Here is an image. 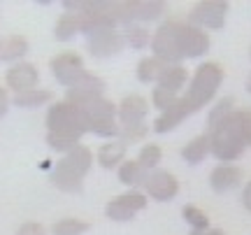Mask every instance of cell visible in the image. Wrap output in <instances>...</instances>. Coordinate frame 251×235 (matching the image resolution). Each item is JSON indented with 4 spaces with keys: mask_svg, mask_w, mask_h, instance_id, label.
Returning a JSON list of instances; mask_svg holds the SVG:
<instances>
[{
    "mask_svg": "<svg viewBox=\"0 0 251 235\" xmlns=\"http://www.w3.org/2000/svg\"><path fill=\"white\" fill-rule=\"evenodd\" d=\"M247 89H249V93H251V77H249V81H247Z\"/></svg>",
    "mask_w": 251,
    "mask_h": 235,
    "instance_id": "cell-31",
    "label": "cell"
},
{
    "mask_svg": "<svg viewBox=\"0 0 251 235\" xmlns=\"http://www.w3.org/2000/svg\"><path fill=\"white\" fill-rule=\"evenodd\" d=\"M153 103H156V107L158 109H168L177 103V96L170 93V91H165V89H156L153 91Z\"/></svg>",
    "mask_w": 251,
    "mask_h": 235,
    "instance_id": "cell-25",
    "label": "cell"
},
{
    "mask_svg": "<svg viewBox=\"0 0 251 235\" xmlns=\"http://www.w3.org/2000/svg\"><path fill=\"white\" fill-rule=\"evenodd\" d=\"M244 205L251 209V184H247V189H244Z\"/></svg>",
    "mask_w": 251,
    "mask_h": 235,
    "instance_id": "cell-29",
    "label": "cell"
},
{
    "mask_svg": "<svg viewBox=\"0 0 251 235\" xmlns=\"http://www.w3.org/2000/svg\"><path fill=\"white\" fill-rule=\"evenodd\" d=\"M28 52L26 40L21 35H14L9 40H2V61H14V58H21V56Z\"/></svg>",
    "mask_w": 251,
    "mask_h": 235,
    "instance_id": "cell-15",
    "label": "cell"
},
{
    "mask_svg": "<svg viewBox=\"0 0 251 235\" xmlns=\"http://www.w3.org/2000/svg\"><path fill=\"white\" fill-rule=\"evenodd\" d=\"M221 79H224V70L216 63L200 65L196 73V79H193V84H191V89L186 93V98H181V100L191 107V112H196L198 107L205 105L207 100H212V96L216 93Z\"/></svg>",
    "mask_w": 251,
    "mask_h": 235,
    "instance_id": "cell-1",
    "label": "cell"
},
{
    "mask_svg": "<svg viewBox=\"0 0 251 235\" xmlns=\"http://www.w3.org/2000/svg\"><path fill=\"white\" fill-rule=\"evenodd\" d=\"M51 70H54L56 79L61 84H68V86H75L77 81L81 79V56L75 54V52H65V54L56 56L51 61Z\"/></svg>",
    "mask_w": 251,
    "mask_h": 235,
    "instance_id": "cell-4",
    "label": "cell"
},
{
    "mask_svg": "<svg viewBox=\"0 0 251 235\" xmlns=\"http://www.w3.org/2000/svg\"><path fill=\"white\" fill-rule=\"evenodd\" d=\"M226 12H228V2H200L191 12V21H193L196 28L198 26L221 28L224 26Z\"/></svg>",
    "mask_w": 251,
    "mask_h": 235,
    "instance_id": "cell-5",
    "label": "cell"
},
{
    "mask_svg": "<svg viewBox=\"0 0 251 235\" xmlns=\"http://www.w3.org/2000/svg\"><path fill=\"white\" fill-rule=\"evenodd\" d=\"M77 137L72 135H65V133H49V145L54 147V149H61V152H70V147H77Z\"/></svg>",
    "mask_w": 251,
    "mask_h": 235,
    "instance_id": "cell-24",
    "label": "cell"
},
{
    "mask_svg": "<svg viewBox=\"0 0 251 235\" xmlns=\"http://www.w3.org/2000/svg\"><path fill=\"white\" fill-rule=\"evenodd\" d=\"M126 37H128V42L133 47H144V42H147V30L140 26H128V30H126Z\"/></svg>",
    "mask_w": 251,
    "mask_h": 235,
    "instance_id": "cell-26",
    "label": "cell"
},
{
    "mask_svg": "<svg viewBox=\"0 0 251 235\" xmlns=\"http://www.w3.org/2000/svg\"><path fill=\"white\" fill-rule=\"evenodd\" d=\"M119 175H121V182H128V184H133V182L140 180V175H144V172H142V165H140V163L126 161L124 165H121Z\"/></svg>",
    "mask_w": 251,
    "mask_h": 235,
    "instance_id": "cell-22",
    "label": "cell"
},
{
    "mask_svg": "<svg viewBox=\"0 0 251 235\" xmlns=\"http://www.w3.org/2000/svg\"><path fill=\"white\" fill-rule=\"evenodd\" d=\"M7 86L14 89L17 93H24V91H33L37 84V70L30 63H17L14 68H9L7 75Z\"/></svg>",
    "mask_w": 251,
    "mask_h": 235,
    "instance_id": "cell-7",
    "label": "cell"
},
{
    "mask_svg": "<svg viewBox=\"0 0 251 235\" xmlns=\"http://www.w3.org/2000/svg\"><path fill=\"white\" fill-rule=\"evenodd\" d=\"M235 119V128L240 137L244 140V145H251V112L249 109H240V112H233Z\"/></svg>",
    "mask_w": 251,
    "mask_h": 235,
    "instance_id": "cell-18",
    "label": "cell"
},
{
    "mask_svg": "<svg viewBox=\"0 0 251 235\" xmlns=\"http://www.w3.org/2000/svg\"><path fill=\"white\" fill-rule=\"evenodd\" d=\"M121 47V37L109 28V30H100L96 35L91 37V52L96 56H107V54H114L119 52Z\"/></svg>",
    "mask_w": 251,
    "mask_h": 235,
    "instance_id": "cell-8",
    "label": "cell"
},
{
    "mask_svg": "<svg viewBox=\"0 0 251 235\" xmlns=\"http://www.w3.org/2000/svg\"><path fill=\"white\" fill-rule=\"evenodd\" d=\"M214 131V137H209V145H212V152L216 154V158H224V161H230V158H237V156L244 152V140L240 137L237 128H235V119L233 114L226 117L219 126L212 128Z\"/></svg>",
    "mask_w": 251,
    "mask_h": 235,
    "instance_id": "cell-2",
    "label": "cell"
},
{
    "mask_svg": "<svg viewBox=\"0 0 251 235\" xmlns=\"http://www.w3.org/2000/svg\"><path fill=\"white\" fill-rule=\"evenodd\" d=\"M77 26H79V19L65 14V17L58 21V26H56V37H58V40H70V37L75 35Z\"/></svg>",
    "mask_w": 251,
    "mask_h": 235,
    "instance_id": "cell-21",
    "label": "cell"
},
{
    "mask_svg": "<svg viewBox=\"0 0 251 235\" xmlns=\"http://www.w3.org/2000/svg\"><path fill=\"white\" fill-rule=\"evenodd\" d=\"M0 61H2V40H0Z\"/></svg>",
    "mask_w": 251,
    "mask_h": 235,
    "instance_id": "cell-30",
    "label": "cell"
},
{
    "mask_svg": "<svg viewBox=\"0 0 251 235\" xmlns=\"http://www.w3.org/2000/svg\"><path fill=\"white\" fill-rule=\"evenodd\" d=\"M179 28L177 24H165V26L156 33L153 40V52L161 56L165 63H175L181 58L179 52Z\"/></svg>",
    "mask_w": 251,
    "mask_h": 235,
    "instance_id": "cell-3",
    "label": "cell"
},
{
    "mask_svg": "<svg viewBox=\"0 0 251 235\" xmlns=\"http://www.w3.org/2000/svg\"><path fill=\"white\" fill-rule=\"evenodd\" d=\"M144 114H147V103L140 96H130L124 100L121 105V117H124L126 126H135V124H142Z\"/></svg>",
    "mask_w": 251,
    "mask_h": 235,
    "instance_id": "cell-11",
    "label": "cell"
},
{
    "mask_svg": "<svg viewBox=\"0 0 251 235\" xmlns=\"http://www.w3.org/2000/svg\"><path fill=\"white\" fill-rule=\"evenodd\" d=\"M147 128L144 124H135V126H126L124 128V142H135L137 137H144Z\"/></svg>",
    "mask_w": 251,
    "mask_h": 235,
    "instance_id": "cell-27",
    "label": "cell"
},
{
    "mask_svg": "<svg viewBox=\"0 0 251 235\" xmlns=\"http://www.w3.org/2000/svg\"><path fill=\"white\" fill-rule=\"evenodd\" d=\"M209 40L196 26H181L179 28V52L181 56H200L207 52Z\"/></svg>",
    "mask_w": 251,
    "mask_h": 235,
    "instance_id": "cell-6",
    "label": "cell"
},
{
    "mask_svg": "<svg viewBox=\"0 0 251 235\" xmlns=\"http://www.w3.org/2000/svg\"><path fill=\"white\" fill-rule=\"evenodd\" d=\"M158 161H161V149H158L156 145H147L142 149V154H140V161L137 163H140L142 168H153Z\"/></svg>",
    "mask_w": 251,
    "mask_h": 235,
    "instance_id": "cell-23",
    "label": "cell"
},
{
    "mask_svg": "<svg viewBox=\"0 0 251 235\" xmlns=\"http://www.w3.org/2000/svg\"><path fill=\"white\" fill-rule=\"evenodd\" d=\"M121 156H124V142H109L100 149V165H105V168H114L119 161H121Z\"/></svg>",
    "mask_w": 251,
    "mask_h": 235,
    "instance_id": "cell-17",
    "label": "cell"
},
{
    "mask_svg": "<svg viewBox=\"0 0 251 235\" xmlns=\"http://www.w3.org/2000/svg\"><path fill=\"white\" fill-rule=\"evenodd\" d=\"M158 81H161V86H158V89H165V91H170V93H177V91L184 86V81H186V70L179 68V65H168V68H163L161 70Z\"/></svg>",
    "mask_w": 251,
    "mask_h": 235,
    "instance_id": "cell-13",
    "label": "cell"
},
{
    "mask_svg": "<svg viewBox=\"0 0 251 235\" xmlns=\"http://www.w3.org/2000/svg\"><path fill=\"white\" fill-rule=\"evenodd\" d=\"M242 180V172L233 168V165H221V168H216L212 172V186L216 191H230L235 189L237 184Z\"/></svg>",
    "mask_w": 251,
    "mask_h": 235,
    "instance_id": "cell-10",
    "label": "cell"
},
{
    "mask_svg": "<svg viewBox=\"0 0 251 235\" xmlns=\"http://www.w3.org/2000/svg\"><path fill=\"white\" fill-rule=\"evenodd\" d=\"M47 100H51V93L49 91H24V93H17V98H14V105L19 107H37V105H42Z\"/></svg>",
    "mask_w": 251,
    "mask_h": 235,
    "instance_id": "cell-16",
    "label": "cell"
},
{
    "mask_svg": "<svg viewBox=\"0 0 251 235\" xmlns=\"http://www.w3.org/2000/svg\"><path fill=\"white\" fill-rule=\"evenodd\" d=\"M163 65L156 61V58H147V61H142L140 63V68H137V77L142 81H151V79H158V75H161Z\"/></svg>",
    "mask_w": 251,
    "mask_h": 235,
    "instance_id": "cell-19",
    "label": "cell"
},
{
    "mask_svg": "<svg viewBox=\"0 0 251 235\" xmlns=\"http://www.w3.org/2000/svg\"><path fill=\"white\" fill-rule=\"evenodd\" d=\"M233 112H235V109H233V98H224V100H221V105H216L214 112L209 114V128L219 126V124H221L226 117H230Z\"/></svg>",
    "mask_w": 251,
    "mask_h": 235,
    "instance_id": "cell-20",
    "label": "cell"
},
{
    "mask_svg": "<svg viewBox=\"0 0 251 235\" xmlns=\"http://www.w3.org/2000/svg\"><path fill=\"white\" fill-rule=\"evenodd\" d=\"M147 186H149V191L156 198H170L177 191V182L172 180L170 172H153L149 182H147Z\"/></svg>",
    "mask_w": 251,
    "mask_h": 235,
    "instance_id": "cell-12",
    "label": "cell"
},
{
    "mask_svg": "<svg viewBox=\"0 0 251 235\" xmlns=\"http://www.w3.org/2000/svg\"><path fill=\"white\" fill-rule=\"evenodd\" d=\"M209 149H212V145H209V137L200 135V137H193V140L184 147V152H181V154H184V158H186L188 163H200L207 156V152H209Z\"/></svg>",
    "mask_w": 251,
    "mask_h": 235,
    "instance_id": "cell-14",
    "label": "cell"
},
{
    "mask_svg": "<svg viewBox=\"0 0 251 235\" xmlns=\"http://www.w3.org/2000/svg\"><path fill=\"white\" fill-rule=\"evenodd\" d=\"M188 114H191V107H188L181 98H177V103H175L172 107L165 109V112H163V117L156 121V131H158V133H163V131H170V128H175L179 121H184Z\"/></svg>",
    "mask_w": 251,
    "mask_h": 235,
    "instance_id": "cell-9",
    "label": "cell"
},
{
    "mask_svg": "<svg viewBox=\"0 0 251 235\" xmlns=\"http://www.w3.org/2000/svg\"><path fill=\"white\" fill-rule=\"evenodd\" d=\"M7 105H9V98H7V91L0 86V117H5L7 112Z\"/></svg>",
    "mask_w": 251,
    "mask_h": 235,
    "instance_id": "cell-28",
    "label": "cell"
}]
</instances>
